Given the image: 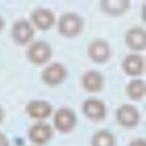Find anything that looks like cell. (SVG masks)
<instances>
[{
	"label": "cell",
	"mask_w": 146,
	"mask_h": 146,
	"mask_svg": "<svg viewBox=\"0 0 146 146\" xmlns=\"http://www.w3.org/2000/svg\"><path fill=\"white\" fill-rule=\"evenodd\" d=\"M121 68L124 73L129 77L141 76L145 70V61L142 55L138 53H132L124 57Z\"/></svg>",
	"instance_id": "cell-10"
},
{
	"label": "cell",
	"mask_w": 146,
	"mask_h": 146,
	"mask_svg": "<svg viewBox=\"0 0 146 146\" xmlns=\"http://www.w3.org/2000/svg\"><path fill=\"white\" fill-rule=\"evenodd\" d=\"M84 26L83 18L75 12H67L60 16L57 23L58 32L67 38H74L82 33Z\"/></svg>",
	"instance_id": "cell-1"
},
{
	"label": "cell",
	"mask_w": 146,
	"mask_h": 146,
	"mask_svg": "<svg viewBox=\"0 0 146 146\" xmlns=\"http://www.w3.org/2000/svg\"><path fill=\"white\" fill-rule=\"evenodd\" d=\"M87 54L92 62L98 64H105L112 55L111 46L103 38L94 39L87 48Z\"/></svg>",
	"instance_id": "cell-4"
},
{
	"label": "cell",
	"mask_w": 146,
	"mask_h": 146,
	"mask_svg": "<svg viewBox=\"0 0 146 146\" xmlns=\"http://www.w3.org/2000/svg\"><path fill=\"white\" fill-rule=\"evenodd\" d=\"M0 146H10L9 139L1 131H0Z\"/></svg>",
	"instance_id": "cell-19"
},
{
	"label": "cell",
	"mask_w": 146,
	"mask_h": 146,
	"mask_svg": "<svg viewBox=\"0 0 146 146\" xmlns=\"http://www.w3.org/2000/svg\"><path fill=\"white\" fill-rule=\"evenodd\" d=\"M31 23L34 28L41 31L50 29L55 23L54 12L47 8H37L30 15Z\"/></svg>",
	"instance_id": "cell-12"
},
{
	"label": "cell",
	"mask_w": 146,
	"mask_h": 146,
	"mask_svg": "<svg viewBox=\"0 0 146 146\" xmlns=\"http://www.w3.org/2000/svg\"><path fill=\"white\" fill-rule=\"evenodd\" d=\"M25 111L31 119L43 120L52 114L53 107L49 102L44 100H33L26 104Z\"/></svg>",
	"instance_id": "cell-13"
},
{
	"label": "cell",
	"mask_w": 146,
	"mask_h": 146,
	"mask_svg": "<svg viewBox=\"0 0 146 146\" xmlns=\"http://www.w3.org/2000/svg\"><path fill=\"white\" fill-rule=\"evenodd\" d=\"M67 77V68L60 63H54L48 65L44 68L41 74L42 81L50 87H55L61 84Z\"/></svg>",
	"instance_id": "cell-8"
},
{
	"label": "cell",
	"mask_w": 146,
	"mask_h": 146,
	"mask_svg": "<svg viewBox=\"0 0 146 146\" xmlns=\"http://www.w3.org/2000/svg\"><path fill=\"white\" fill-rule=\"evenodd\" d=\"M126 46L135 53L144 51L146 48V32L140 26L129 29L124 34Z\"/></svg>",
	"instance_id": "cell-11"
},
{
	"label": "cell",
	"mask_w": 146,
	"mask_h": 146,
	"mask_svg": "<svg viewBox=\"0 0 146 146\" xmlns=\"http://www.w3.org/2000/svg\"><path fill=\"white\" fill-rule=\"evenodd\" d=\"M140 113L135 105L123 104L116 110V120L121 127L131 129L138 126L140 122Z\"/></svg>",
	"instance_id": "cell-5"
},
{
	"label": "cell",
	"mask_w": 146,
	"mask_h": 146,
	"mask_svg": "<svg viewBox=\"0 0 146 146\" xmlns=\"http://www.w3.org/2000/svg\"><path fill=\"white\" fill-rule=\"evenodd\" d=\"M77 116L75 112L67 107L57 110L54 114V127L62 135L71 133L76 127Z\"/></svg>",
	"instance_id": "cell-3"
},
{
	"label": "cell",
	"mask_w": 146,
	"mask_h": 146,
	"mask_svg": "<svg viewBox=\"0 0 146 146\" xmlns=\"http://www.w3.org/2000/svg\"><path fill=\"white\" fill-rule=\"evenodd\" d=\"M130 8L129 0H102L100 9L104 14L110 17H120L125 14Z\"/></svg>",
	"instance_id": "cell-14"
},
{
	"label": "cell",
	"mask_w": 146,
	"mask_h": 146,
	"mask_svg": "<svg viewBox=\"0 0 146 146\" xmlns=\"http://www.w3.org/2000/svg\"><path fill=\"white\" fill-rule=\"evenodd\" d=\"M125 93L128 98L133 101L142 100L146 94V84L143 79H131L125 87Z\"/></svg>",
	"instance_id": "cell-16"
},
{
	"label": "cell",
	"mask_w": 146,
	"mask_h": 146,
	"mask_svg": "<svg viewBox=\"0 0 146 146\" xmlns=\"http://www.w3.org/2000/svg\"><path fill=\"white\" fill-rule=\"evenodd\" d=\"M54 134V129L50 124L38 122L29 128L28 137L34 145L42 146L52 139Z\"/></svg>",
	"instance_id": "cell-9"
},
{
	"label": "cell",
	"mask_w": 146,
	"mask_h": 146,
	"mask_svg": "<svg viewBox=\"0 0 146 146\" xmlns=\"http://www.w3.org/2000/svg\"><path fill=\"white\" fill-rule=\"evenodd\" d=\"M11 36L17 44H29L34 37V26L26 19H19L12 25Z\"/></svg>",
	"instance_id": "cell-6"
},
{
	"label": "cell",
	"mask_w": 146,
	"mask_h": 146,
	"mask_svg": "<svg viewBox=\"0 0 146 146\" xmlns=\"http://www.w3.org/2000/svg\"><path fill=\"white\" fill-rule=\"evenodd\" d=\"M4 117H5V113H4L3 109L2 108V106L0 105V124H2V122L3 121Z\"/></svg>",
	"instance_id": "cell-20"
},
{
	"label": "cell",
	"mask_w": 146,
	"mask_h": 146,
	"mask_svg": "<svg viewBox=\"0 0 146 146\" xmlns=\"http://www.w3.org/2000/svg\"><path fill=\"white\" fill-rule=\"evenodd\" d=\"M53 55L52 47L44 40L35 41L29 46L26 57L27 59L34 65L40 66L47 64Z\"/></svg>",
	"instance_id": "cell-2"
},
{
	"label": "cell",
	"mask_w": 146,
	"mask_h": 146,
	"mask_svg": "<svg viewBox=\"0 0 146 146\" xmlns=\"http://www.w3.org/2000/svg\"><path fill=\"white\" fill-rule=\"evenodd\" d=\"M128 146H146V140L144 138H136L131 140Z\"/></svg>",
	"instance_id": "cell-18"
},
{
	"label": "cell",
	"mask_w": 146,
	"mask_h": 146,
	"mask_svg": "<svg viewBox=\"0 0 146 146\" xmlns=\"http://www.w3.org/2000/svg\"><path fill=\"white\" fill-rule=\"evenodd\" d=\"M3 28H4V20H3V19L0 16V33L3 31Z\"/></svg>",
	"instance_id": "cell-21"
},
{
	"label": "cell",
	"mask_w": 146,
	"mask_h": 146,
	"mask_svg": "<svg viewBox=\"0 0 146 146\" xmlns=\"http://www.w3.org/2000/svg\"><path fill=\"white\" fill-rule=\"evenodd\" d=\"M82 111L84 116L93 122H102L107 116V106L99 99L90 98L82 104Z\"/></svg>",
	"instance_id": "cell-7"
},
{
	"label": "cell",
	"mask_w": 146,
	"mask_h": 146,
	"mask_svg": "<svg viewBox=\"0 0 146 146\" xmlns=\"http://www.w3.org/2000/svg\"><path fill=\"white\" fill-rule=\"evenodd\" d=\"M82 86L88 93L96 94L100 92L104 85V78L98 70H89L82 76Z\"/></svg>",
	"instance_id": "cell-15"
},
{
	"label": "cell",
	"mask_w": 146,
	"mask_h": 146,
	"mask_svg": "<svg viewBox=\"0 0 146 146\" xmlns=\"http://www.w3.org/2000/svg\"><path fill=\"white\" fill-rule=\"evenodd\" d=\"M91 146H116L115 136L107 129H100L95 132L90 140Z\"/></svg>",
	"instance_id": "cell-17"
}]
</instances>
